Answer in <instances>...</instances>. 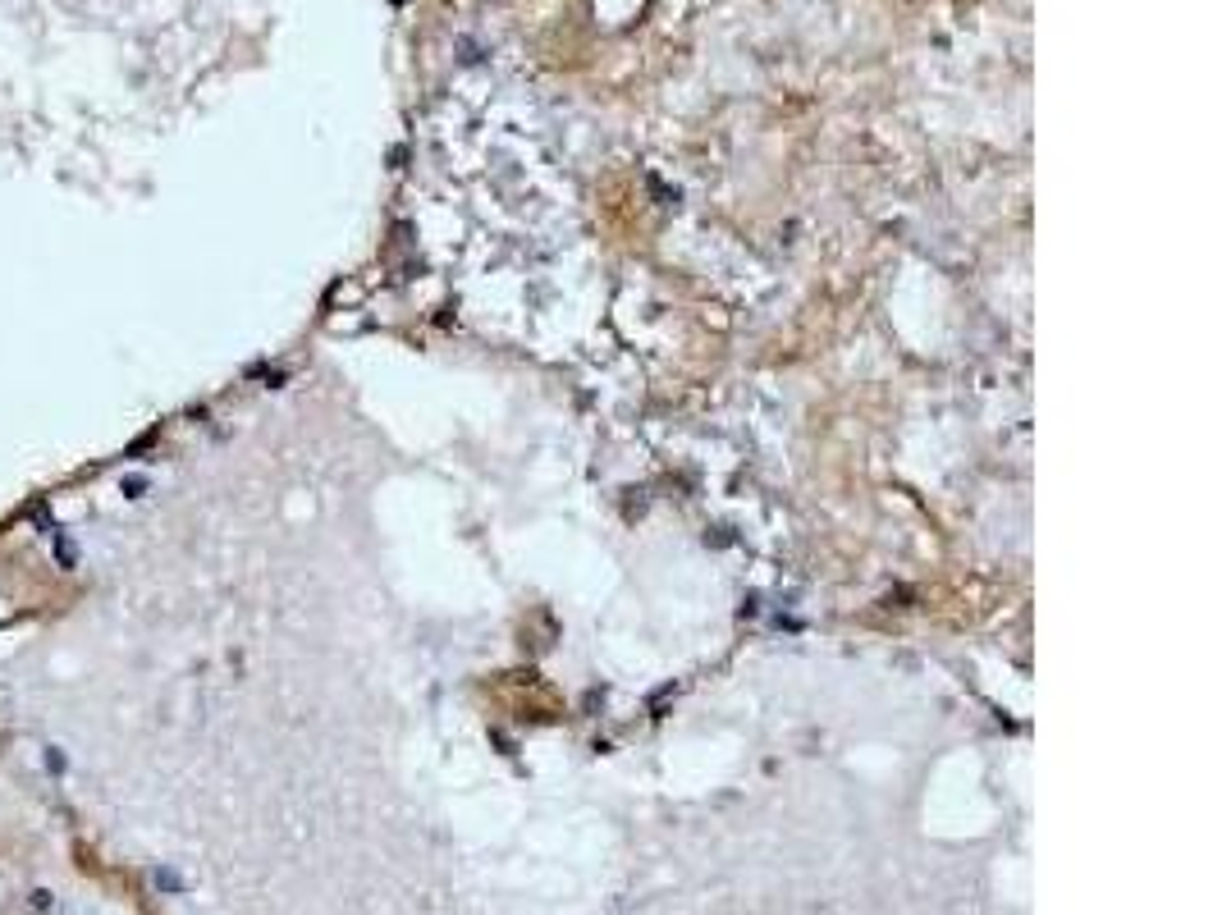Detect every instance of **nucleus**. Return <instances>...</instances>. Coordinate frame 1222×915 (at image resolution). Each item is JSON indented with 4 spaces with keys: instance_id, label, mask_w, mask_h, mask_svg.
<instances>
[{
    "instance_id": "nucleus-1",
    "label": "nucleus",
    "mask_w": 1222,
    "mask_h": 915,
    "mask_svg": "<svg viewBox=\"0 0 1222 915\" xmlns=\"http://www.w3.org/2000/svg\"><path fill=\"white\" fill-rule=\"evenodd\" d=\"M55 559L65 563V568H78V545L69 536H55Z\"/></svg>"
},
{
    "instance_id": "nucleus-2",
    "label": "nucleus",
    "mask_w": 1222,
    "mask_h": 915,
    "mask_svg": "<svg viewBox=\"0 0 1222 915\" xmlns=\"http://www.w3.org/2000/svg\"><path fill=\"white\" fill-rule=\"evenodd\" d=\"M142 490H147V476H124V495L129 499H138Z\"/></svg>"
},
{
    "instance_id": "nucleus-3",
    "label": "nucleus",
    "mask_w": 1222,
    "mask_h": 915,
    "mask_svg": "<svg viewBox=\"0 0 1222 915\" xmlns=\"http://www.w3.org/2000/svg\"><path fill=\"white\" fill-rule=\"evenodd\" d=\"M46 765H51V774H60V769H65V755L51 746V751H46Z\"/></svg>"
}]
</instances>
